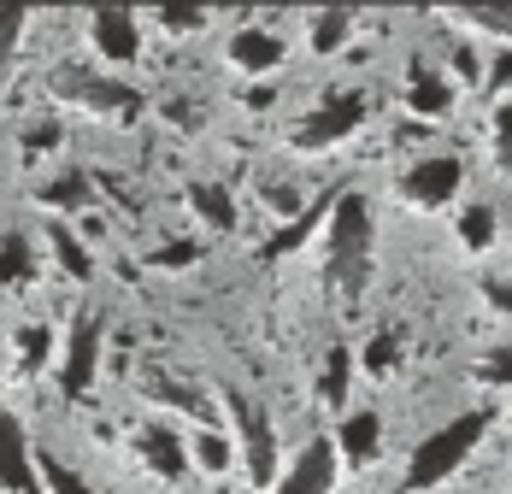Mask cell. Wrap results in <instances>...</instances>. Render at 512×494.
<instances>
[{
	"instance_id": "cell-8",
	"label": "cell",
	"mask_w": 512,
	"mask_h": 494,
	"mask_svg": "<svg viewBox=\"0 0 512 494\" xmlns=\"http://www.w3.org/2000/svg\"><path fill=\"white\" fill-rule=\"evenodd\" d=\"M336 471H342L336 436H318L307 453H295V465L283 471V483H271L265 494H330L336 489Z\"/></svg>"
},
{
	"instance_id": "cell-29",
	"label": "cell",
	"mask_w": 512,
	"mask_h": 494,
	"mask_svg": "<svg viewBox=\"0 0 512 494\" xmlns=\"http://www.w3.org/2000/svg\"><path fill=\"white\" fill-rule=\"evenodd\" d=\"M195 259H201V247L195 242H171V247H159V253H148L154 271H183V265H195Z\"/></svg>"
},
{
	"instance_id": "cell-27",
	"label": "cell",
	"mask_w": 512,
	"mask_h": 494,
	"mask_svg": "<svg viewBox=\"0 0 512 494\" xmlns=\"http://www.w3.org/2000/svg\"><path fill=\"white\" fill-rule=\"evenodd\" d=\"M154 18L171 30V36H195V30L206 24V6H159Z\"/></svg>"
},
{
	"instance_id": "cell-11",
	"label": "cell",
	"mask_w": 512,
	"mask_h": 494,
	"mask_svg": "<svg viewBox=\"0 0 512 494\" xmlns=\"http://www.w3.org/2000/svg\"><path fill=\"white\" fill-rule=\"evenodd\" d=\"M336 195H342V189H336ZM336 195H318L312 206H301V218H289L283 230H271V236L259 242V259L271 265V259H289V253H301V247L312 242V230H318V224H330V206H336Z\"/></svg>"
},
{
	"instance_id": "cell-35",
	"label": "cell",
	"mask_w": 512,
	"mask_h": 494,
	"mask_svg": "<svg viewBox=\"0 0 512 494\" xmlns=\"http://www.w3.org/2000/svg\"><path fill=\"white\" fill-rule=\"evenodd\" d=\"M495 83H512V53H501V59H495Z\"/></svg>"
},
{
	"instance_id": "cell-16",
	"label": "cell",
	"mask_w": 512,
	"mask_h": 494,
	"mask_svg": "<svg viewBox=\"0 0 512 494\" xmlns=\"http://www.w3.org/2000/svg\"><path fill=\"white\" fill-rule=\"evenodd\" d=\"M89 200H95V177L89 171H59L48 189H42V206L48 212H89Z\"/></svg>"
},
{
	"instance_id": "cell-3",
	"label": "cell",
	"mask_w": 512,
	"mask_h": 494,
	"mask_svg": "<svg viewBox=\"0 0 512 494\" xmlns=\"http://www.w3.org/2000/svg\"><path fill=\"white\" fill-rule=\"evenodd\" d=\"M48 89L59 100H71V106H83V112H101V118H130V112H142V95H136L130 83L101 77V71H77V65L48 71Z\"/></svg>"
},
{
	"instance_id": "cell-20",
	"label": "cell",
	"mask_w": 512,
	"mask_h": 494,
	"mask_svg": "<svg viewBox=\"0 0 512 494\" xmlns=\"http://www.w3.org/2000/svg\"><path fill=\"white\" fill-rule=\"evenodd\" d=\"M30 277H36L30 236H6V242H0V283H6V289H24Z\"/></svg>"
},
{
	"instance_id": "cell-9",
	"label": "cell",
	"mask_w": 512,
	"mask_h": 494,
	"mask_svg": "<svg viewBox=\"0 0 512 494\" xmlns=\"http://www.w3.org/2000/svg\"><path fill=\"white\" fill-rule=\"evenodd\" d=\"M89 42L101 48V59L130 65V59H142V18L130 6H95L89 12Z\"/></svg>"
},
{
	"instance_id": "cell-31",
	"label": "cell",
	"mask_w": 512,
	"mask_h": 494,
	"mask_svg": "<svg viewBox=\"0 0 512 494\" xmlns=\"http://www.w3.org/2000/svg\"><path fill=\"white\" fill-rule=\"evenodd\" d=\"M495 159L512 171V100H501V106H495Z\"/></svg>"
},
{
	"instance_id": "cell-24",
	"label": "cell",
	"mask_w": 512,
	"mask_h": 494,
	"mask_svg": "<svg viewBox=\"0 0 512 494\" xmlns=\"http://www.w3.org/2000/svg\"><path fill=\"white\" fill-rule=\"evenodd\" d=\"M24 18H30V6H0V89H6L12 53H18V42H24Z\"/></svg>"
},
{
	"instance_id": "cell-2",
	"label": "cell",
	"mask_w": 512,
	"mask_h": 494,
	"mask_svg": "<svg viewBox=\"0 0 512 494\" xmlns=\"http://www.w3.org/2000/svg\"><path fill=\"white\" fill-rule=\"evenodd\" d=\"M489 424H495V412H489V406H471V412H460V418H448L436 436H424L418 453H412V465H407V494L448 483L465 459L477 453V442L489 436Z\"/></svg>"
},
{
	"instance_id": "cell-6",
	"label": "cell",
	"mask_w": 512,
	"mask_h": 494,
	"mask_svg": "<svg viewBox=\"0 0 512 494\" xmlns=\"http://www.w3.org/2000/svg\"><path fill=\"white\" fill-rule=\"evenodd\" d=\"M460 183H465L460 159L454 153H430V159H412L407 171H401V200L436 212V206H448V200L460 195Z\"/></svg>"
},
{
	"instance_id": "cell-34",
	"label": "cell",
	"mask_w": 512,
	"mask_h": 494,
	"mask_svg": "<svg viewBox=\"0 0 512 494\" xmlns=\"http://www.w3.org/2000/svg\"><path fill=\"white\" fill-rule=\"evenodd\" d=\"M59 142V130H24V148L36 153V148H53Z\"/></svg>"
},
{
	"instance_id": "cell-10",
	"label": "cell",
	"mask_w": 512,
	"mask_h": 494,
	"mask_svg": "<svg viewBox=\"0 0 512 494\" xmlns=\"http://www.w3.org/2000/svg\"><path fill=\"white\" fill-rule=\"evenodd\" d=\"M36 447L24 436V424H18V412H6L0 406V489L6 494H36Z\"/></svg>"
},
{
	"instance_id": "cell-33",
	"label": "cell",
	"mask_w": 512,
	"mask_h": 494,
	"mask_svg": "<svg viewBox=\"0 0 512 494\" xmlns=\"http://www.w3.org/2000/svg\"><path fill=\"white\" fill-rule=\"evenodd\" d=\"M483 383H512V353H507V347H495V353H489V365H483Z\"/></svg>"
},
{
	"instance_id": "cell-25",
	"label": "cell",
	"mask_w": 512,
	"mask_h": 494,
	"mask_svg": "<svg viewBox=\"0 0 512 494\" xmlns=\"http://www.w3.org/2000/svg\"><path fill=\"white\" fill-rule=\"evenodd\" d=\"M460 242L471 247V253H483V247H495V212L477 200V206H465L460 212Z\"/></svg>"
},
{
	"instance_id": "cell-14",
	"label": "cell",
	"mask_w": 512,
	"mask_h": 494,
	"mask_svg": "<svg viewBox=\"0 0 512 494\" xmlns=\"http://www.w3.org/2000/svg\"><path fill=\"white\" fill-rule=\"evenodd\" d=\"M136 453H142V459L154 465L159 477H171V483H177V477L189 471V447L177 442L171 430H159V424H148V430H136Z\"/></svg>"
},
{
	"instance_id": "cell-18",
	"label": "cell",
	"mask_w": 512,
	"mask_h": 494,
	"mask_svg": "<svg viewBox=\"0 0 512 494\" xmlns=\"http://www.w3.org/2000/svg\"><path fill=\"white\" fill-rule=\"evenodd\" d=\"M189 206H195V218H206L212 230H230L236 224V195L224 183H189Z\"/></svg>"
},
{
	"instance_id": "cell-17",
	"label": "cell",
	"mask_w": 512,
	"mask_h": 494,
	"mask_svg": "<svg viewBox=\"0 0 512 494\" xmlns=\"http://www.w3.org/2000/svg\"><path fill=\"white\" fill-rule=\"evenodd\" d=\"M48 242H53V259H59V271L71 277V283H89V271H95V259H89V247L77 242V230L71 224H48Z\"/></svg>"
},
{
	"instance_id": "cell-32",
	"label": "cell",
	"mask_w": 512,
	"mask_h": 494,
	"mask_svg": "<svg viewBox=\"0 0 512 494\" xmlns=\"http://www.w3.org/2000/svg\"><path fill=\"white\" fill-rule=\"evenodd\" d=\"M18 347H24V365H30V371H36V365H42V359H48V330H36V324H30V330H24V336H18Z\"/></svg>"
},
{
	"instance_id": "cell-15",
	"label": "cell",
	"mask_w": 512,
	"mask_h": 494,
	"mask_svg": "<svg viewBox=\"0 0 512 494\" xmlns=\"http://www.w3.org/2000/svg\"><path fill=\"white\" fill-rule=\"evenodd\" d=\"M407 106L418 118H442L448 106H454V83L442 77V71H430V65H412V83H407Z\"/></svg>"
},
{
	"instance_id": "cell-7",
	"label": "cell",
	"mask_w": 512,
	"mask_h": 494,
	"mask_svg": "<svg viewBox=\"0 0 512 494\" xmlns=\"http://www.w3.org/2000/svg\"><path fill=\"white\" fill-rule=\"evenodd\" d=\"M95 371H101V318H95V312H77L71 342H65V359H59V389L71 400H83L89 383H95Z\"/></svg>"
},
{
	"instance_id": "cell-23",
	"label": "cell",
	"mask_w": 512,
	"mask_h": 494,
	"mask_svg": "<svg viewBox=\"0 0 512 494\" xmlns=\"http://www.w3.org/2000/svg\"><path fill=\"white\" fill-rule=\"evenodd\" d=\"M189 459H195L201 471H212V477H218V471H230V459H236V447L224 442L218 430H201V436L189 442Z\"/></svg>"
},
{
	"instance_id": "cell-13",
	"label": "cell",
	"mask_w": 512,
	"mask_h": 494,
	"mask_svg": "<svg viewBox=\"0 0 512 494\" xmlns=\"http://www.w3.org/2000/svg\"><path fill=\"white\" fill-rule=\"evenodd\" d=\"M377 447H383V418H377L371 406H365V412H348L342 430H336V453H342L348 465H371Z\"/></svg>"
},
{
	"instance_id": "cell-5",
	"label": "cell",
	"mask_w": 512,
	"mask_h": 494,
	"mask_svg": "<svg viewBox=\"0 0 512 494\" xmlns=\"http://www.w3.org/2000/svg\"><path fill=\"white\" fill-rule=\"evenodd\" d=\"M224 412L236 418V430H242V459H248V477H254L259 489H271V477H277V430H271V418L259 412L254 400L242 395V389H224Z\"/></svg>"
},
{
	"instance_id": "cell-21",
	"label": "cell",
	"mask_w": 512,
	"mask_h": 494,
	"mask_svg": "<svg viewBox=\"0 0 512 494\" xmlns=\"http://www.w3.org/2000/svg\"><path fill=\"white\" fill-rule=\"evenodd\" d=\"M348 377H354V353L348 347H330L324 353V383H318L324 406H348Z\"/></svg>"
},
{
	"instance_id": "cell-28",
	"label": "cell",
	"mask_w": 512,
	"mask_h": 494,
	"mask_svg": "<svg viewBox=\"0 0 512 494\" xmlns=\"http://www.w3.org/2000/svg\"><path fill=\"white\" fill-rule=\"evenodd\" d=\"M359 359H365V371H371V377H383V371H395V359H401V342H395V336H371Z\"/></svg>"
},
{
	"instance_id": "cell-1",
	"label": "cell",
	"mask_w": 512,
	"mask_h": 494,
	"mask_svg": "<svg viewBox=\"0 0 512 494\" xmlns=\"http://www.w3.org/2000/svg\"><path fill=\"white\" fill-rule=\"evenodd\" d=\"M324 259H330V277L342 295H365L371 283V259H377V224H371V200L342 189L330 206V224H324Z\"/></svg>"
},
{
	"instance_id": "cell-30",
	"label": "cell",
	"mask_w": 512,
	"mask_h": 494,
	"mask_svg": "<svg viewBox=\"0 0 512 494\" xmlns=\"http://www.w3.org/2000/svg\"><path fill=\"white\" fill-rule=\"evenodd\" d=\"M259 195H265V206H271L277 218H301V195H295L289 183H265Z\"/></svg>"
},
{
	"instance_id": "cell-26",
	"label": "cell",
	"mask_w": 512,
	"mask_h": 494,
	"mask_svg": "<svg viewBox=\"0 0 512 494\" xmlns=\"http://www.w3.org/2000/svg\"><path fill=\"white\" fill-rule=\"evenodd\" d=\"M448 18H465V24H483L495 36H512V6H495V0H477V6H454Z\"/></svg>"
},
{
	"instance_id": "cell-4",
	"label": "cell",
	"mask_w": 512,
	"mask_h": 494,
	"mask_svg": "<svg viewBox=\"0 0 512 494\" xmlns=\"http://www.w3.org/2000/svg\"><path fill=\"white\" fill-rule=\"evenodd\" d=\"M371 118V95H359V89H348V95H330L324 106H312L307 118L295 124V148L301 153H324V148H336V142H348L359 124Z\"/></svg>"
},
{
	"instance_id": "cell-19",
	"label": "cell",
	"mask_w": 512,
	"mask_h": 494,
	"mask_svg": "<svg viewBox=\"0 0 512 494\" xmlns=\"http://www.w3.org/2000/svg\"><path fill=\"white\" fill-rule=\"evenodd\" d=\"M348 36H354V12H348V6H330V12H318V18H312L307 42H312V53H336Z\"/></svg>"
},
{
	"instance_id": "cell-22",
	"label": "cell",
	"mask_w": 512,
	"mask_h": 494,
	"mask_svg": "<svg viewBox=\"0 0 512 494\" xmlns=\"http://www.w3.org/2000/svg\"><path fill=\"white\" fill-rule=\"evenodd\" d=\"M36 477L48 483V494H95V483H89V477H77L65 459H53L48 447L36 453Z\"/></svg>"
},
{
	"instance_id": "cell-12",
	"label": "cell",
	"mask_w": 512,
	"mask_h": 494,
	"mask_svg": "<svg viewBox=\"0 0 512 494\" xmlns=\"http://www.w3.org/2000/svg\"><path fill=\"white\" fill-rule=\"evenodd\" d=\"M230 65L248 71V77L277 71V65H283V42H277V30H259V24L236 30V36H230Z\"/></svg>"
}]
</instances>
